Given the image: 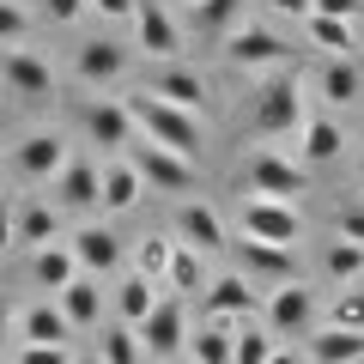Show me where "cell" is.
Here are the masks:
<instances>
[{
  "mask_svg": "<svg viewBox=\"0 0 364 364\" xmlns=\"http://www.w3.org/2000/svg\"><path fill=\"white\" fill-rule=\"evenodd\" d=\"M122 109L134 116V134H146V140L170 146V152H182V158H200V146H207V128H200L195 109L164 104V97H152L146 85L128 91V97H122Z\"/></svg>",
  "mask_w": 364,
  "mask_h": 364,
  "instance_id": "6da1fadb",
  "label": "cell"
},
{
  "mask_svg": "<svg viewBox=\"0 0 364 364\" xmlns=\"http://www.w3.org/2000/svg\"><path fill=\"white\" fill-rule=\"evenodd\" d=\"M304 122H310V116H304L298 73H291V67H273V73H261L255 104H249V128H255L261 140H291Z\"/></svg>",
  "mask_w": 364,
  "mask_h": 364,
  "instance_id": "7a4b0ae2",
  "label": "cell"
},
{
  "mask_svg": "<svg viewBox=\"0 0 364 364\" xmlns=\"http://www.w3.org/2000/svg\"><path fill=\"white\" fill-rule=\"evenodd\" d=\"M243 188H249V195L291 200V207H298V195H310V170H304L298 158H286L279 146H255L249 164H243Z\"/></svg>",
  "mask_w": 364,
  "mask_h": 364,
  "instance_id": "3957f363",
  "label": "cell"
},
{
  "mask_svg": "<svg viewBox=\"0 0 364 364\" xmlns=\"http://www.w3.org/2000/svg\"><path fill=\"white\" fill-rule=\"evenodd\" d=\"M122 158H128V164L140 170L146 195H188V188H195V158L170 152V146L146 140V134H134V146H128Z\"/></svg>",
  "mask_w": 364,
  "mask_h": 364,
  "instance_id": "277c9868",
  "label": "cell"
},
{
  "mask_svg": "<svg viewBox=\"0 0 364 364\" xmlns=\"http://www.w3.org/2000/svg\"><path fill=\"white\" fill-rule=\"evenodd\" d=\"M261 328H267L273 340H304L316 328V291L298 286V279L273 286L267 298H261Z\"/></svg>",
  "mask_w": 364,
  "mask_h": 364,
  "instance_id": "5b68a950",
  "label": "cell"
},
{
  "mask_svg": "<svg viewBox=\"0 0 364 364\" xmlns=\"http://www.w3.org/2000/svg\"><path fill=\"white\" fill-rule=\"evenodd\" d=\"M0 85L13 91L18 104H55V67L37 49H18V43L0 49Z\"/></svg>",
  "mask_w": 364,
  "mask_h": 364,
  "instance_id": "8992f818",
  "label": "cell"
},
{
  "mask_svg": "<svg viewBox=\"0 0 364 364\" xmlns=\"http://www.w3.org/2000/svg\"><path fill=\"white\" fill-rule=\"evenodd\" d=\"M225 61L243 73H273V67H291V43L273 37L267 25H237L225 31Z\"/></svg>",
  "mask_w": 364,
  "mask_h": 364,
  "instance_id": "52a82bcc",
  "label": "cell"
},
{
  "mask_svg": "<svg viewBox=\"0 0 364 364\" xmlns=\"http://www.w3.org/2000/svg\"><path fill=\"white\" fill-rule=\"evenodd\" d=\"M134 334H140V352H146V358H176V352L188 346V310H182V298H176V291L158 298Z\"/></svg>",
  "mask_w": 364,
  "mask_h": 364,
  "instance_id": "ba28073f",
  "label": "cell"
},
{
  "mask_svg": "<svg viewBox=\"0 0 364 364\" xmlns=\"http://www.w3.org/2000/svg\"><path fill=\"white\" fill-rule=\"evenodd\" d=\"M243 237H261V243H286V249H298V237H304V213L291 207V200L249 195V200H243Z\"/></svg>",
  "mask_w": 364,
  "mask_h": 364,
  "instance_id": "9c48e42d",
  "label": "cell"
},
{
  "mask_svg": "<svg viewBox=\"0 0 364 364\" xmlns=\"http://www.w3.org/2000/svg\"><path fill=\"white\" fill-rule=\"evenodd\" d=\"M200 310H207L213 322H255L261 316V291H255V279H243V273H219V279H207V291H200Z\"/></svg>",
  "mask_w": 364,
  "mask_h": 364,
  "instance_id": "30bf717a",
  "label": "cell"
},
{
  "mask_svg": "<svg viewBox=\"0 0 364 364\" xmlns=\"http://www.w3.org/2000/svg\"><path fill=\"white\" fill-rule=\"evenodd\" d=\"M67 158H73V146H67L55 128H37V134H25V140L13 146V170L25 182H55L67 170Z\"/></svg>",
  "mask_w": 364,
  "mask_h": 364,
  "instance_id": "8fae6325",
  "label": "cell"
},
{
  "mask_svg": "<svg viewBox=\"0 0 364 364\" xmlns=\"http://www.w3.org/2000/svg\"><path fill=\"white\" fill-rule=\"evenodd\" d=\"M128 25H134V37H140L146 61H176V55H182V25L170 18L164 0H140Z\"/></svg>",
  "mask_w": 364,
  "mask_h": 364,
  "instance_id": "7c38bea8",
  "label": "cell"
},
{
  "mask_svg": "<svg viewBox=\"0 0 364 364\" xmlns=\"http://www.w3.org/2000/svg\"><path fill=\"white\" fill-rule=\"evenodd\" d=\"M237 249V273L243 279H267V286H286V279H298V249L286 243H261V237H243Z\"/></svg>",
  "mask_w": 364,
  "mask_h": 364,
  "instance_id": "4fadbf2b",
  "label": "cell"
},
{
  "mask_svg": "<svg viewBox=\"0 0 364 364\" xmlns=\"http://www.w3.org/2000/svg\"><path fill=\"white\" fill-rule=\"evenodd\" d=\"M146 91L164 97V104H176V109H200L207 104V79H200L195 67H182V61H152L146 67Z\"/></svg>",
  "mask_w": 364,
  "mask_h": 364,
  "instance_id": "5bb4252c",
  "label": "cell"
},
{
  "mask_svg": "<svg viewBox=\"0 0 364 364\" xmlns=\"http://www.w3.org/2000/svg\"><path fill=\"white\" fill-rule=\"evenodd\" d=\"M67 249H73L79 273H91V279H104V273L122 267V237L109 231V225H79V231L67 237Z\"/></svg>",
  "mask_w": 364,
  "mask_h": 364,
  "instance_id": "9a60e30c",
  "label": "cell"
},
{
  "mask_svg": "<svg viewBox=\"0 0 364 364\" xmlns=\"http://www.w3.org/2000/svg\"><path fill=\"white\" fill-rule=\"evenodd\" d=\"M73 73H79V85H116L128 73V49L116 37H91L73 49Z\"/></svg>",
  "mask_w": 364,
  "mask_h": 364,
  "instance_id": "2e32d148",
  "label": "cell"
},
{
  "mask_svg": "<svg viewBox=\"0 0 364 364\" xmlns=\"http://www.w3.org/2000/svg\"><path fill=\"white\" fill-rule=\"evenodd\" d=\"M97 176H104V164H91V158H67V170L49 182V188H55V207H61V213H97Z\"/></svg>",
  "mask_w": 364,
  "mask_h": 364,
  "instance_id": "e0dca14e",
  "label": "cell"
},
{
  "mask_svg": "<svg viewBox=\"0 0 364 364\" xmlns=\"http://www.w3.org/2000/svg\"><path fill=\"white\" fill-rule=\"evenodd\" d=\"M140 195H146L140 170H134L128 158H109V164H104V176H97V213L122 219V213H134V207H140Z\"/></svg>",
  "mask_w": 364,
  "mask_h": 364,
  "instance_id": "ac0fdd59",
  "label": "cell"
},
{
  "mask_svg": "<svg viewBox=\"0 0 364 364\" xmlns=\"http://www.w3.org/2000/svg\"><path fill=\"white\" fill-rule=\"evenodd\" d=\"M176 243H188V249H200V255H213V249H231L225 243V219L207 207V200H182L176 207Z\"/></svg>",
  "mask_w": 364,
  "mask_h": 364,
  "instance_id": "d6986e66",
  "label": "cell"
},
{
  "mask_svg": "<svg viewBox=\"0 0 364 364\" xmlns=\"http://www.w3.org/2000/svg\"><path fill=\"white\" fill-rule=\"evenodd\" d=\"M43 243H61V207L18 200L13 207V249H43Z\"/></svg>",
  "mask_w": 364,
  "mask_h": 364,
  "instance_id": "ffe728a7",
  "label": "cell"
},
{
  "mask_svg": "<svg viewBox=\"0 0 364 364\" xmlns=\"http://www.w3.org/2000/svg\"><path fill=\"white\" fill-rule=\"evenodd\" d=\"M85 134L97 152H128L134 146V116L122 104H109V97H97V104L85 109Z\"/></svg>",
  "mask_w": 364,
  "mask_h": 364,
  "instance_id": "44dd1931",
  "label": "cell"
},
{
  "mask_svg": "<svg viewBox=\"0 0 364 364\" xmlns=\"http://www.w3.org/2000/svg\"><path fill=\"white\" fill-rule=\"evenodd\" d=\"M18 340H37V346H67L73 340V322L61 316V304L55 298H37L18 310Z\"/></svg>",
  "mask_w": 364,
  "mask_h": 364,
  "instance_id": "7402d4cb",
  "label": "cell"
},
{
  "mask_svg": "<svg viewBox=\"0 0 364 364\" xmlns=\"http://www.w3.org/2000/svg\"><path fill=\"white\" fill-rule=\"evenodd\" d=\"M322 104H334V109H352V104H364V67L352 61V55H328V67H322Z\"/></svg>",
  "mask_w": 364,
  "mask_h": 364,
  "instance_id": "603a6c76",
  "label": "cell"
},
{
  "mask_svg": "<svg viewBox=\"0 0 364 364\" xmlns=\"http://www.w3.org/2000/svg\"><path fill=\"white\" fill-rule=\"evenodd\" d=\"M55 304H61V316L73 322V334L79 328H97V310H104V291H97V279L91 273H73L61 291H55Z\"/></svg>",
  "mask_w": 364,
  "mask_h": 364,
  "instance_id": "cb8c5ba5",
  "label": "cell"
},
{
  "mask_svg": "<svg viewBox=\"0 0 364 364\" xmlns=\"http://www.w3.org/2000/svg\"><path fill=\"white\" fill-rule=\"evenodd\" d=\"M310 364H346V358H364V328H310Z\"/></svg>",
  "mask_w": 364,
  "mask_h": 364,
  "instance_id": "d4e9b609",
  "label": "cell"
},
{
  "mask_svg": "<svg viewBox=\"0 0 364 364\" xmlns=\"http://www.w3.org/2000/svg\"><path fill=\"white\" fill-rule=\"evenodd\" d=\"M298 164L304 170H322V164H334V158H340V146H346V140H340V122H328V116H310V122H304V128H298Z\"/></svg>",
  "mask_w": 364,
  "mask_h": 364,
  "instance_id": "484cf974",
  "label": "cell"
},
{
  "mask_svg": "<svg viewBox=\"0 0 364 364\" xmlns=\"http://www.w3.org/2000/svg\"><path fill=\"white\" fill-rule=\"evenodd\" d=\"M188 364H231V352H237V322H200L195 334H188Z\"/></svg>",
  "mask_w": 364,
  "mask_h": 364,
  "instance_id": "4316f807",
  "label": "cell"
},
{
  "mask_svg": "<svg viewBox=\"0 0 364 364\" xmlns=\"http://www.w3.org/2000/svg\"><path fill=\"white\" fill-rule=\"evenodd\" d=\"M73 273H79V261H73V249H67V243H43V249H31V279H37L49 298L67 286V279H73Z\"/></svg>",
  "mask_w": 364,
  "mask_h": 364,
  "instance_id": "83f0119b",
  "label": "cell"
},
{
  "mask_svg": "<svg viewBox=\"0 0 364 364\" xmlns=\"http://www.w3.org/2000/svg\"><path fill=\"white\" fill-rule=\"evenodd\" d=\"M164 291H207V255L200 249H188V243H176L170 249V267H164Z\"/></svg>",
  "mask_w": 364,
  "mask_h": 364,
  "instance_id": "f1b7e54d",
  "label": "cell"
},
{
  "mask_svg": "<svg viewBox=\"0 0 364 364\" xmlns=\"http://www.w3.org/2000/svg\"><path fill=\"white\" fill-rule=\"evenodd\" d=\"M152 304H158V286H152V279H146V273H128V279H122V286H116V316H122V322H128V328H140Z\"/></svg>",
  "mask_w": 364,
  "mask_h": 364,
  "instance_id": "f546056e",
  "label": "cell"
},
{
  "mask_svg": "<svg viewBox=\"0 0 364 364\" xmlns=\"http://www.w3.org/2000/svg\"><path fill=\"white\" fill-rule=\"evenodd\" d=\"M322 273L334 279V286H352L364 273V243H346V237H334V243L322 249Z\"/></svg>",
  "mask_w": 364,
  "mask_h": 364,
  "instance_id": "4dcf8cb0",
  "label": "cell"
},
{
  "mask_svg": "<svg viewBox=\"0 0 364 364\" xmlns=\"http://www.w3.org/2000/svg\"><path fill=\"white\" fill-rule=\"evenodd\" d=\"M304 31H310V43H316V49H328V55H352V49H358V43H352V18L310 13V18H304Z\"/></svg>",
  "mask_w": 364,
  "mask_h": 364,
  "instance_id": "1f68e13d",
  "label": "cell"
},
{
  "mask_svg": "<svg viewBox=\"0 0 364 364\" xmlns=\"http://www.w3.org/2000/svg\"><path fill=\"white\" fill-rule=\"evenodd\" d=\"M188 18H195V31H207V37H225V31H237V18H243V0H195Z\"/></svg>",
  "mask_w": 364,
  "mask_h": 364,
  "instance_id": "d6a6232c",
  "label": "cell"
},
{
  "mask_svg": "<svg viewBox=\"0 0 364 364\" xmlns=\"http://www.w3.org/2000/svg\"><path fill=\"white\" fill-rule=\"evenodd\" d=\"M97 358H104V364H146V352H140V334H134L128 322L104 328V334H97Z\"/></svg>",
  "mask_w": 364,
  "mask_h": 364,
  "instance_id": "836d02e7",
  "label": "cell"
},
{
  "mask_svg": "<svg viewBox=\"0 0 364 364\" xmlns=\"http://www.w3.org/2000/svg\"><path fill=\"white\" fill-rule=\"evenodd\" d=\"M273 346H279V340L261 328V316H255V322H237V352H231V364H267Z\"/></svg>",
  "mask_w": 364,
  "mask_h": 364,
  "instance_id": "e575fe53",
  "label": "cell"
},
{
  "mask_svg": "<svg viewBox=\"0 0 364 364\" xmlns=\"http://www.w3.org/2000/svg\"><path fill=\"white\" fill-rule=\"evenodd\" d=\"M170 249H176V237H146V243L134 249V273H146V279H152V286H164Z\"/></svg>",
  "mask_w": 364,
  "mask_h": 364,
  "instance_id": "d590c367",
  "label": "cell"
},
{
  "mask_svg": "<svg viewBox=\"0 0 364 364\" xmlns=\"http://www.w3.org/2000/svg\"><path fill=\"white\" fill-rule=\"evenodd\" d=\"M328 322H334V328H364V291L340 286V298H334V310H328Z\"/></svg>",
  "mask_w": 364,
  "mask_h": 364,
  "instance_id": "8d00e7d4",
  "label": "cell"
},
{
  "mask_svg": "<svg viewBox=\"0 0 364 364\" xmlns=\"http://www.w3.org/2000/svg\"><path fill=\"white\" fill-rule=\"evenodd\" d=\"M25 31H31V13L18 0H0V49L6 43H25Z\"/></svg>",
  "mask_w": 364,
  "mask_h": 364,
  "instance_id": "74e56055",
  "label": "cell"
},
{
  "mask_svg": "<svg viewBox=\"0 0 364 364\" xmlns=\"http://www.w3.org/2000/svg\"><path fill=\"white\" fill-rule=\"evenodd\" d=\"M13 364H73L67 346H37V340H18V358Z\"/></svg>",
  "mask_w": 364,
  "mask_h": 364,
  "instance_id": "f35d334b",
  "label": "cell"
},
{
  "mask_svg": "<svg viewBox=\"0 0 364 364\" xmlns=\"http://www.w3.org/2000/svg\"><path fill=\"white\" fill-rule=\"evenodd\" d=\"M334 237H346V243H364V200H352V207L334 213Z\"/></svg>",
  "mask_w": 364,
  "mask_h": 364,
  "instance_id": "ab89813d",
  "label": "cell"
},
{
  "mask_svg": "<svg viewBox=\"0 0 364 364\" xmlns=\"http://www.w3.org/2000/svg\"><path fill=\"white\" fill-rule=\"evenodd\" d=\"M43 13H49V25H79L85 18V0H43Z\"/></svg>",
  "mask_w": 364,
  "mask_h": 364,
  "instance_id": "60d3db41",
  "label": "cell"
},
{
  "mask_svg": "<svg viewBox=\"0 0 364 364\" xmlns=\"http://www.w3.org/2000/svg\"><path fill=\"white\" fill-rule=\"evenodd\" d=\"M91 13L97 18H134V6H140V0H85Z\"/></svg>",
  "mask_w": 364,
  "mask_h": 364,
  "instance_id": "b9f144b4",
  "label": "cell"
},
{
  "mask_svg": "<svg viewBox=\"0 0 364 364\" xmlns=\"http://www.w3.org/2000/svg\"><path fill=\"white\" fill-rule=\"evenodd\" d=\"M310 13H328V18H358V13H364V0H316Z\"/></svg>",
  "mask_w": 364,
  "mask_h": 364,
  "instance_id": "7bdbcfd3",
  "label": "cell"
},
{
  "mask_svg": "<svg viewBox=\"0 0 364 364\" xmlns=\"http://www.w3.org/2000/svg\"><path fill=\"white\" fill-rule=\"evenodd\" d=\"M267 13H279V18H310V6L316 0H261Z\"/></svg>",
  "mask_w": 364,
  "mask_h": 364,
  "instance_id": "ee69618b",
  "label": "cell"
},
{
  "mask_svg": "<svg viewBox=\"0 0 364 364\" xmlns=\"http://www.w3.org/2000/svg\"><path fill=\"white\" fill-rule=\"evenodd\" d=\"M0 249H13V200H0Z\"/></svg>",
  "mask_w": 364,
  "mask_h": 364,
  "instance_id": "f6af8a7d",
  "label": "cell"
},
{
  "mask_svg": "<svg viewBox=\"0 0 364 364\" xmlns=\"http://www.w3.org/2000/svg\"><path fill=\"white\" fill-rule=\"evenodd\" d=\"M6 334H18V310H13L6 298H0V340H6Z\"/></svg>",
  "mask_w": 364,
  "mask_h": 364,
  "instance_id": "bcb514c9",
  "label": "cell"
},
{
  "mask_svg": "<svg viewBox=\"0 0 364 364\" xmlns=\"http://www.w3.org/2000/svg\"><path fill=\"white\" fill-rule=\"evenodd\" d=\"M267 364H304V358H298V352H286V346H273V358H267Z\"/></svg>",
  "mask_w": 364,
  "mask_h": 364,
  "instance_id": "7dc6e473",
  "label": "cell"
},
{
  "mask_svg": "<svg viewBox=\"0 0 364 364\" xmlns=\"http://www.w3.org/2000/svg\"><path fill=\"white\" fill-rule=\"evenodd\" d=\"M73 364H104V358H97V352H85V358H73Z\"/></svg>",
  "mask_w": 364,
  "mask_h": 364,
  "instance_id": "c3c4849f",
  "label": "cell"
},
{
  "mask_svg": "<svg viewBox=\"0 0 364 364\" xmlns=\"http://www.w3.org/2000/svg\"><path fill=\"white\" fill-rule=\"evenodd\" d=\"M358 188H364V146H358Z\"/></svg>",
  "mask_w": 364,
  "mask_h": 364,
  "instance_id": "681fc988",
  "label": "cell"
},
{
  "mask_svg": "<svg viewBox=\"0 0 364 364\" xmlns=\"http://www.w3.org/2000/svg\"><path fill=\"white\" fill-rule=\"evenodd\" d=\"M346 364H364V358H346Z\"/></svg>",
  "mask_w": 364,
  "mask_h": 364,
  "instance_id": "f907efd6",
  "label": "cell"
},
{
  "mask_svg": "<svg viewBox=\"0 0 364 364\" xmlns=\"http://www.w3.org/2000/svg\"><path fill=\"white\" fill-rule=\"evenodd\" d=\"M188 6H195V0H188Z\"/></svg>",
  "mask_w": 364,
  "mask_h": 364,
  "instance_id": "816d5d0a",
  "label": "cell"
}]
</instances>
